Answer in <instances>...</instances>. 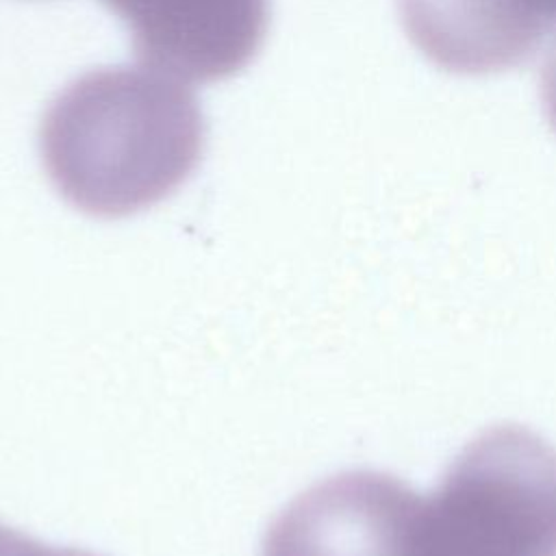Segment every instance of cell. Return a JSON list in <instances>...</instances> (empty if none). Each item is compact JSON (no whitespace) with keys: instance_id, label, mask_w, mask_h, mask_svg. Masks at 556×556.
Segmentation results:
<instances>
[{"instance_id":"3","label":"cell","mask_w":556,"mask_h":556,"mask_svg":"<svg viewBox=\"0 0 556 556\" xmlns=\"http://www.w3.org/2000/svg\"><path fill=\"white\" fill-rule=\"evenodd\" d=\"M400 13L426 59L465 76L523 63L549 30L523 0H400Z\"/></svg>"},{"instance_id":"1","label":"cell","mask_w":556,"mask_h":556,"mask_svg":"<svg viewBox=\"0 0 556 556\" xmlns=\"http://www.w3.org/2000/svg\"><path fill=\"white\" fill-rule=\"evenodd\" d=\"M410 556H556V450L521 426L482 432L424 497Z\"/></svg>"},{"instance_id":"6","label":"cell","mask_w":556,"mask_h":556,"mask_svg":"<svg viewBox=\"0 0 556 556\" xmlns=\"http://www.w3.org/2000/svg\"><path fill=\"white\" fill-rule=\"evenodd\" d=\"M549 28L556 26V0H523Z\"/></svg>"},{"instance_id":"4","label":"cell","mask_w":556,"mask_h":556,"mask_svg":"<svg viewBox=\"0 0 556 556\" xmlns=\"http://www.w3.org/2000/svg\"><path fill=\"white\" fill-rule=\"evenodd\" d=\"M146 54L180 74L213 78L252 48L263 0H111Z\"/></svg>"},{"instance_id":"2","label":"cell","mask_w":556,"mask_h":556,"mask_svg":"<svg viewBox=\"0 0 556 556\" xmlns=\"http://www.w3.org/2000/svg\"><path fill=\"white\" fill-rule=\"evenodd\" d=\"M421 502L389 473L334 476L274 521L263 556H410Z\"/></svg>"},{"instance_id":"7","label":"cell","mask_w":556,"mask_h":556,"mask_svg":"<svg viewBox=\"0 0 556 556\" xmlns=\"http://www.w3.org/2000/svg\"><path fill=\"white\" fill-rule=\"evenodd\" d=\"M48 556H93V554H87V552H80V549H56V547H50Z\"/></svg>"},{"instance_id":"5","label":"cell","mask_w":556,"mask_h":556,"mask_svg":"<svg viewBox=\"0 0 556 556\" xmlns=\"http://www.w3.org/2000/svg\"><path fill=\"white\" fill-rule=\"evenodd\" d=\"M541 100L549 126L556 130V35L541 74Z\"/></svg>"}]
</instances>
